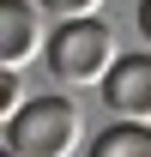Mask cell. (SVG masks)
<instances>
[{
    "label": "cell",
    "instance_id": "cell-3",
    "mask_svg": "<svg viewBox=\"0 0 151 157\" xmlns=\"http://www.w3.org/2000/svg\"><path fill=\"white\" fill-rule=\"evenodd\" d=\"M103 103L115 121L151 127V55H121L115 73L103 78Z\"/></svg>",
    "mask_w": 151,
    "mask_h": 157
},
{
    "label": "cell",
    "instance_id": "cell-2",
    "mask_svg": "<svg viewBox=\"0 0 151 157\" xmlns=\"http://www.w3.org/2000/svg\"><path fill=\"white\" fill-rule=\"evenodd\" d=\"M85 139V121L67 97H30L6 121V151L12 157H73Z\"/></svg>",
    "mask_w": 151,
    "mask_h": 157
},
{
    "label": "cell",
    "instance_id": "cell-8",
    "mask_svg": "<svg viewBox=\"0 0 151 157\" xmlns=\"http://www.w3.org/2000/svg\"><path fill=\"white\" fill-rule=\"evenodd\" d=\"M139 30H145V42H151V0H139Z\"/></svg>",
    "mask_w": 151,
    "mask_h": 157
},
{
    "label": "cell",
    "instance_id": "cell-4",
    "mask_svg": "<svg viewBox=\"0 0 151 157\" xmlns=\"http://www.w3.org/2000/svg\"><path fill=\"white\" fill-rule=\"evenodd\" d=\"M48 36L55 30H42V18H37L30 0H0V67L6 73H18L24 60L48 55Z\"/></svg>",
    "mask_w": 151,
    "mask_h": 157
},
{
    "label": "cell",
    "instance_id": "cell-5",
    "mask_svg": "<svg viewBox=\"0 0 151 157\" xmlns=\"http://www.w3.org/2000/svg\"><path fill=\"white\" fill-rule=\"evenodd\" d=\"M91 157H151V127H133V121L103 127L91 139Z\"/></svg>",
    "mask_w": 151,
    "mask_h": 157
},
{
    "label": "cell",
    "instance_id": "cell-7",
    "mask_svg": "<svg viewBox=\"0 0 151 157\" xmlns=\"http://www.w3.org/2000/svg\"><path fill=\"white\" fill-rule=\"evenodd\" d=\"M97 6L103 0H42V12H55V18H97Z\"/></svg>",
    "mask_w": 151,
    "mask_h": 157
},
{
    "label": "cell",
    "instance_id": "cell-6",
    "mask_svg": "<svg viewBox=\"0 0 151 157\" xmlns=\"http://www.w3.org/2000/svg\"><path fill=\"white\" fill-rule=\"evenodd\" d=\"M24 103H30V97H24V78L18 73H0V121H12Z\"/></svg>",
    "mask_w": 151,
    "mask_h": 157
},
{
    "label": "cell",
    "instance_id": "cell-9",
    "mask_svg": "<svg viewBox=\"0 0 151 157\" xmlns=\"http://www.w3.org/2000/svg\"><path fill=\"white\" fill-rule=\"evenodd\" d=\"M6 157H12V151H6Z\"/></svg>",
    "mask_w": 151,
    "mask_h": 157
},
{
    "label": "cell",
    "instance_id": "cell-1",
    "mask_svg": "<svg viewBox=\"0 0 151 157\" xmlns=\"http://www.w3.org/2000/svg\"><path fill=\"white\" fill-rule=\"evenodd\" d=\"M115 60H121V42L103 18H60L55 36H48V73L67 78V85H97L103 91Z\"/></svg>",
    "mask_w": 151,
    "mask_h": 157
}]
</instances>
